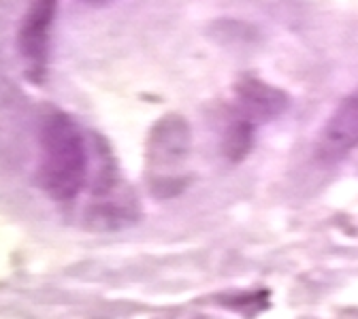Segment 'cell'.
<instances>
[{
  "instance_id": "obj_3",
  "label": "cell",
  "mask_w": 358,
  "mask_h": 319,
  "mask_svg": "<svg viewBox=\"0 0 358 319\" xmlns=\"http://www.w3.org/2000/svg\"><path fill=\"white\" fill-rule=\"evenodd\" d=\"M358 147V89L331 115L322 130L320 154L329 160L341 158Z\"/></svg>"
},
{
  "instance_id": "obj_1",
  "label": "cell",
  "mask_w": 358,
  "mask_h": 319,
  "mask_svg": "<svg viewBox=\"0 0 358 319\" xmlns=\"http://www.w3.org/2000/svg\"><path fill=\"white\" fill-rule=\"evenodd\" d=\"M41 184L54 200H73L87 177V151L77 124L54 113L41 130Z\"/></svg>"
},
{
  "instance_id": "obj_2",
  "label": "cell",
  "mask_w": 358,
  "mask_h": 319,
  "mask_svg": "<svg viewBox=\"0 0 358 319\" xmlns=\"http://www.w3.org/2000/svg\"><path fill=\"white\" fill-rule=\"evenodd\" d=\"M56 9L58 0H32L17 32V47L26 60L41 62L48 56L50 32L56 17Z\"/></svg>"
},
{
  "instance_id": "obj_4",
  "label": "cell",
  "mask_w": 358,
  "mask_h": 319,
  "mask_svg": "<svg viewBox=\"0 0 358 319\" xmlns=\"http://www.w3.org/2000/svg\"><path fill=\"white\" fill-rule=\"evenodd\" d=\"M237 101L241 115H245L252 121L275 119L290 105L286 92L254 77H248L237 85Z\"/></svg>"
},
{
  "instance_id": "obj_5",
  "label": "cell",
  "mask_w": 358,
  "mask_h": 319,
  "mask_svg": "<svg viewBox=\"0 0 358 319\" xmlns=\"http://www.w3.org/2000/svg\"><path fill=\"white\" fill-rule=\"evenodd\" d=\"M252 139H254V124L252 119L239 113L231 121L227 134H224V154L235 162L245 158L252 147Z\"/></svg>"
}]
</instances>
